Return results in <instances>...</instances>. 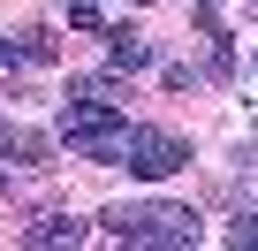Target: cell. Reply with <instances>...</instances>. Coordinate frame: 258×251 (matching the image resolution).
I'll return each instance as SVG.
<instances>
[{
  "label": "cell",
  "instance_id": "1",
  "mask_svg": "<svg viewBox=\"0 0 258 251\" xmlns=\"http://www.w3.org/2000/svg\"><path fill=\"white\" fill-rule=\"evenodd\" d=\"M121 107H114V91H69L61 99V137L84 153V160H106L114 168V153H121Z\"/></svg>",
  "mask_w": 258,
  "mask_h": 251
},
{
  "label": "cell",
  "instance_id": "2",
  "mask_svg": "<svg viewBox=\"0 0 258 251\" xmlns=\"http://www.w3.org/2000/svg\"><path fill=\"white\" fill-rule=\"evenodd\" d=\"M99 221H106L114 243H160V251H190L198 243V213L190 206H160V198L152 206H106Z\"/></svg>",
  "mask_w": 258,
  "mask_h": 251
},
{
  "label": "cell",
  "instance_id": "3",
  "mask_svg": "<svg viewBox=\"0 0 258 251\" xmlns=\"http://www.w3.org/2000/svg\"><path fill=\"white\" fill-rule=\"evenodd\" d=\"M114 168H129V175L160 183V175L190 168V145H182L175 130H145V122H129V130H121V153H114Z\"/></svg>",
  "mask_w": 258,
  "mask_h": 251
},
{
  "label": "cell",
  "instance_id": "4",
  "mask_svg": "<svg viewBox=\"0 0 258 251\" xmlns=\"http://www.w3.org/2000/svg\"><path fill=\"white\" fill-rule=\"evenodd\" d=\"M46 137L38 130H16V122H0V160H16V168H46Z\"/></svg>",
  "mask_w": 258,
  "mask_h": 251
},
{
  "label": "cell",
  "instance_id": "5",
  "mask_svg": "<svg viewBox=\"0 0 258 251\" xmlns=\"http://www.w3.org/2000/svg\"><path fill=\"white\" fill-rule=\"evenodd\" d=\"M106 69L114 76H137V69H152V46L137 31H106Z\"/></svg>",
  "mask_w": 258,
  "mask_h": 251
},
{
  "label": "cell",
  "instance_id": "6",
  "mask_svg": "<svg viewBox=\"0 0 258 251\" xmlns=\"http://www.w3.org/2000/svg\"><path fill=\"white\" fill-rule=\"evenodd\" d=\"M23 243H31V251H53V243H84V221H69V213H46V221H31V228H23Z\"/></svg>",
  "mask_w": 258,
  "mask_h": 251
},
{
  "label": "cell",
  "instance_id": "7",
  "mask_svg": "<svg viewBox=\"0 0 258 251\" xmlns=\"http://www.w3.org/2000/svg\"><path fill=\"white\" fill-rule=\"evenodd\" d=\"M69 23L76 31H106V0H69Z\"/></svg>",
  "mask_w": 258,
  "mask_h": 251
},
{
  "label": "cell",
  "instance_id": "8",
  "mask_svg": "<svg viewBox=\"0 0 258 251\" xmlns=\"http://www.w3.org/2000/svg\"><path fill=\"white\" fill-rule=\"evenodd\" d=\"M228 243H235V251H258V213H243V221H228Z\"/></svg>",
  "mask_w": 258,
  "mask_h": 251
},
{
  "label": "cell",
  "instance_id": "9",
  "mask_svg": "<svg viewBox=\"0 0 258 251\" xmlns=\"http://www.w3.org/2000/svg\"><path fill=\"white\" fill-rule=\"evenodd\" d=\"M198 23H205V31L220 23V0H198Z\"/></svg>",
  "mask_w": 258,
  "mask_h": 251
},
{
  "label": "cell",
  "instance_id": "10",
  "mask_svg": "<svg viewBox=\"0 0 258 251\" xmlns=\"http://www.w3.org/2000/svg\"><path fill=\"white\" fill-rule=\"evenodd\" d=\"M8 61H16V38H8V31H0V69H8Z\"/></svg>",
  "mask_w": 258,
  "mask_h": 251
},
{
  "label": "cell",
  "instance_id": "11",
  "mask_svg": "<svg viewBox=\"0 0 258 251\" xmlns=\"http://www.w3.org/2000/svg\"><path fill=\"white\" fill-rule=\"evenodd\" d=\"M0 198H8V168H0Z\"/></svg>",
  "mask_w": 258,
  "mask_h": 251
}]
</instances>
